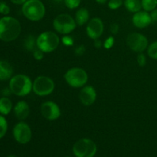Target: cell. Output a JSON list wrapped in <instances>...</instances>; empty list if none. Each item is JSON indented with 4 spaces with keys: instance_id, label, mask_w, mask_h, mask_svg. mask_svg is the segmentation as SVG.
Wrapping results in <instances>:
<instances>
[{
    "instance_id": "1",
    "label": "cell",
    "mask_w": 157,
    "mask_h": 157,
    "mask_svg": "<svg viewBox=\"0 0 157 157\" xmlns=\"http://www.w3.org/2000/svg\"><path fill=\"white\" fill-rule=\"evenodd\" d=\"M21 32V25L17 18L6 15L0 18V40L11 42L18 38Z\"/></svg>"
},
{
    "instance_id": "2",
    "label": "cell",
    "mask_w": 157,
    "mask_h": 157,
    "mask_svg": "<svg viewBox=\"0 0 157 157\" xmlns=\"http://www.w3.org/2000/svg\"><path fill=\"white\" fill-rule=\"evenodd\" d=\"M32 79L28 75L23 74L13 75L9 81V87L12 94L18 97H25L32 91Z\"/></svg>"
},
{
    "instance_id": "3",
    "label": "cell",
    "mask_w": 157,
    "mask_h": 157,
    "mask_svg": "<svg viewBox=\"0 0 157 157\" xmlns=\"http://www.w3.org/2000/svg\"><path fill=\"white\" fill-rule=\"evenodd\" d=\"M21 12L29 21H38L45 15L46 9L41 0H27L21 6Z\"/></svg>"
},
{
    "instance_id": "4",
    "label": "cell",
    "mask_w": 157,
    "mask_h": 157,
    "mask_svg": "<svg viewBox=\"0 0 157 157\" xmlns=\"http://www.w3.org/2000/svg\"><path fill=\"white\" fill-rule=\"evenodd\" d=\"M59 36L51 31H46L40 34L36 39L37 48L44 53H51L56 50L60 44Z\"/></svg>"
},
{
    "instance_id": "5",
    "label": "cell",
    "mask_w": 157,
    "mask_h": 157,
    "mask_svg": "<svg viewBox=\"0 0 157 157\" xmlns=\"http://www.w3.org/2000/svg\"><path fill=\"white\" fill-rule=\"evenodd\" d=\"M64 78L70 87L81 88L84 87L88 81V75L84 69L81 67H71L65 72Z\"/></svg>"
},
{
    "instance_id": "6",
    "label": "cell",
    "mask_w": 157,
    "mask_h": 157,
    "mask_svg": "<svg viewBox=\"0 0 157 157\" xmlns=\"http://www.w3.org/2000/svg\"><path fill=\"white\" fill-rule=\"evenodd\" d=\"M75 18L68 14H60L53 20V28L61 35H68L71 33L77 27Z\"/></svg>"
},
{
    "instance_id": "7",
    "label": "cell",
    "mask_w": 157,
    "mask_h": 157,
    "mask_svg": "<svg viewBox=\"0 0 157 157\" xmlns=\"http://www.w3.org/2000/svg\"><path fill=\"white\" fill-rule=\"evenodd\" d=\"M55 88V81L50 77L41 75L34 80L32 91L39 97H46L53 93Z\"/></svg>"
},
{
    "instance_id": "8",
    "label": "cell",
    "mask_w": 157,
    "mask_h": 157,
    "mask_svg": "<svg viewBox=\"0 0 157 157\" xmlns=\"http://www.w3.org/2000/svg\"><path fill=\"white\" fill-rule=\"evenodd\" d=\"M72 150L76 157H94L98 151V147L92 140L82 138L74 144Z\"/></svg>"
},
{
    "instance_id": "9",
    "label": "cell",
    "mask_w": 157,
    "mask_h": 157,
    "mask_svg": "<svg viewBox=\"0 0 157 157\" xmlns=\"http://www.w3.org/2000/svg\"><path fill=\"white\" fill-rule=\"evenodd\" d=\"M127 44L130 50L141 53L147 50L149 41L147 37L139 32H132L127 37Z\"/></svg>"
},
{
    "instance_id": "10",
    "label": "cell",
    "mask_w": 157,
    "mask_h": 157,
    "mask_svg": "<svg viewBox=\"0 0 157 157\" xmlns=\"http://www.w3.org/2000/svg\"><path fill=\"white\" fill-rule=\"evenodd\" d=\"M12 134L15 140L20 144H26L32 140V132L30 126L24 121H19L13 127Z\"/></svg>"
},
{
    "instance_id": "11",
    "label": "cell",
    "mask_w": 157,
    "mask_h": 157,
    "mask_svg": "<svg viewBox=\"0 0 157 157\" xmlns=\"http://www.w3.org/2000/svg\"><path fill=\"white\" fill-rule=\"evenodd\" d=\"M41 114L48 121H56L61 117V111L60 107L55 102L48 101L41 105Z\"/></svg>"
},
{
    "instance_id": "12",
    "label": "cell",
    "mask_w": 157,
    "mask_h": 157,
    "mask_svg": "<svg viewBox=\"0 0 157 157\" xmlns=\"http://www.w3.org/2000/svg\"><path fill=\"white\" fill-rule=\"evenodd\" d=\"M104 22L100 18L95 17L89 20L86 26L87 35L92 40L98 39L101 37L104 33Z\"/></svg>"
},
{
    "instance_id": "13",
    "label": "cell",
    "mask_w": 157,
    "mask_h": 157,
    "mask_svg": "<svg viewBox=\"0 0 157 157\" xmlns=\"http://www.w3.org/2000/svg\"><path fill=\"white\" fill-rule=\"evenodd\" d=\"M79 99L81 104L86 107L91 106L97 100V91L93 86L85 85L79 93Z\"/></svg>"
},
{
    "instance_id": "14",
    "label": "cell",
    "mask_w": 157,
    "mask_h": 157,
    "mask_svg": "<svg viewBox=\"0 0 157 157\" xmlns=\"http://www.w3.org/2000/svg\"><path fill=\"white\" fill-rule=\"evenodd\" d=\"M132 22L138 29H145L153 23L150 14L146 11H140L133 14Z\"/></svg>"
},
{
    "instance_id": "15",
    "label": "cell",
    "mask_w": 157,
    "mask_h": 157,
    "mask_svg": "<svg viewBox=\"0 0 157 157\" xmlns=\"http://www.w3.org/2000/svg\"><path fill=\"white\" fill-rule=\"evenodd\" d=\"M13 112L17 119L23 121L27 119L30 114V107L26 101H20L15 104L13 107Z\"/></svg>"
},
{
    "instance_id": "16",
    "label": "cell",
    "mask_w": 157,
    "mask_h": 157,
    "mask_svg": "<svg viewBox=\"0 0 157 157\" xmlns=\"http://www.w3.org/2000/svg\"><path fill=\"white\" fill-rule=\"evenodd\" d=\"M13 72V67L9 61L0 60V81H9Z\"/></svg>"
},
{
    "instance_id": "17",
    "label": "cell",
    "mask_w": 157,
    "mask_h": 157,
    "mask_svg": "<svg viewBox=\"0 0 157 157\" xmlns=\"http://www.w3.org/2000/svg\"><path fill=\"white\" fill-rule=\"evenodd\" d=\"M75 20L77 25L79 26H83L85 24H87L90 20L89 11L86 8H81V9H78L75 13Z\"/></svg>"
},
{
    "instance_id": "18",
    "label": "cell",
    "mask_w": 157,
    "mask_h": 157,
    "mask_svg": "<svg viewBox=\"0 0 157 157\" xmlns=\"http://www.w3.org/2000/svg\"><path fill=\"white\" fill-rule=\"evenodd\" d=\"M13 109V104L10 98L8 97H1L0 98V114L3 116H7L11 113Z\"/></svg>"
},
{
    "instance_id": "19",
    "label": "cell",
    "mask_w": 157,
    "mask_h": 157,
    "mask_svg": "<svg viewBox=\"0 0 157 157\" xmlns=\"http://www.w3.org/2000/svg\"><path fill=\"white\" fill-rule=\"evenodd\" d=\"M124 4L126 9L132 13L140 12L142 9L140 0H125L124 2Z\"/></svg>"
},
{
    "instance_id": "20",
    "label": "cell",
    "mask_w": 157,
    "mask_h": 157,
    "mask_svg": "<svg viewBox=\"0 0 157 157\" xmlns=\"http://www.w3.org/2000/svg\"><path fill=\"white\" fill-rule=\"evenodd\" d=\"M36 39L33 35H29L24 41V47L29 52H33L37 48Z\"/></svg>"
},
{
    "instance_id": "21",
    "label": "cell",
    "mask_w": 157,
    "mask_h": 157,
    "mask_svg": "<svg viewBox=\"0 0 157 157\" xmlns=\"http://www.w3.org/2000/svg\"><path fill=\"white\" fill-rule=\"evenodd\" d=\"M142 9L146 12H152L156 9L157 0H141Z\"/></svg>"
},
{
    "instance_id": "22",
    "label": "cell",
    "mask_w": 157,
    "mask_h": 157,
    "mask_svg": "<svg viewBox=\"0 0 157 157\" xmlns=\"http://www.w3.org/2000/svg\"><path fill=\"white\" fill-rule=\"evenodd\" d=\"M8 121L5 116L0 114V140L6 136L8 131Z\"/></svg>"
},
{
    "instance_id": "23",
    "label": "cell",
    "mask_w": 157,
    "mask_h": 157,
    "mask_svg": "<svg viewBox=\"0 0 157 157\" xmlns=\"http://www.w3.org/2000/svg\"><path fill=\"white\" fill-rule=\"evenodd\" d=\"M147 54L152 59L157 60V41L151 43L147 48Z\"/></svg>"
},
{
    "instance_id": "24",
    "label": "cell",
    "mask_w": 157,
    "mask_h": 157,
    "mask_svg": "<svg viewBox=\"0 0 157 157\" xmlns=\"http://www.w3.org/2000/svg\"><path fill=\"white\" fill-rule=\"evenodd\" d=\"M123 4H124L123 0H109L107 6H108L109 9H112V10H116V9L121 8Z\"/></svg>"
},
{
    "instance_id": "25",
    "label": "cell",
    "mask_w": 157,
    "mask_h": 157,
    "mask_svg": "<svg viewBox=\"0 0 157 157\" xmlns=\"http://www.w3.org/2000/svg\"><path fill=\"white\" fill-rule=\"evenodd\" d=\"M64 4L69 9H75L79 7L81 0H64Z\"/></svg>"
},
{
    "instance_id": "26",
    "label": "cell",
    "mask_w": 157,
    "mask_h": 157,
    "mask_svg": "<svg viewBox=\"0 0 157 157\" xmlns=\"http://www.w3.org/2000/svg\"><path fill=\"white\" fill-rule=\"evenodd\" d=\"M61 43L66 47H71L74 45V38L69 35H65L61 38Z\"/></svg>"
},
{
    "instance_id": "27",
    "label": "cell",
    "mask_w": 157,
    "mask_h": 157,
    "mask_svg": "<svg viewBox=\"0 0 157 157\" xmlns=\"http://www.w3.org/2000/svg\"><path fill=\"white\" fill-rule=\"evenodd\" d=\"M115 43V38L113 36H109L108 38H107L105 39L104 42V48L107 50H109V49L111 48L113 45H114Z\"/></svg>"
},
{
    "instance_id": "28",
    "label": "cell",
    "mask_w": 157,
    "mask_h": 157,
    "mask_svg": "<svg viewBox=\"0 0 157 157\" xmlns=\"http://www.w3.org/2000/svg\"><path fill=\"white\" fill-rule=\"evenodd\" d=\"M136 61L140 67H144L147 64V57L143 52L139 53L136 57Z\"/></svg>"
},
{
    "instance_id": "29",
    "label": "cell",
    "mask_w": 157,
    "mask_h": 157,
    "mask_svg": "<svg viewBox=\"0 0 157 157\" xmlns=\"http://www.w3.org/2000/svg\"><path fill=\"white\" fill-rule=\"evenodd\" d=\"M9 13H10V8H9V6L4 2H0V14L6 16V15H9Z\"/></svg>"
},
{
    "instance_id": "30",
    "label": "cell",
    "mask_w": 157,
    "mask_h": 157,
    "mask_svg": "<svg viewBox=\"0 0 157 157\" xmlns=\"http://www.w3.org/2000/svg\"><path fill=\"white\" fill-rule=\"evenodd\" d=\"M33 58L36 61H41L43 59V58H44V52L40 50V49L36 48L33 52Z\"/></svg>"
},
{
    "instance_id": "31",
    "label": "cell",
    "mask_w": 157,
    "mask_h": 157,
    "mask_svg": "<svg viewBox=\"0 0 157 157\" xmlns=\"http://www.w3.org/2000/svg\"><path fill=\"white\" fill-rule=\"evenodd\" d=\"M85 52H86V47L84 45V44H81V45L77 46L75 49V54L77 55V56H82Z\"/></svg>"
},
{
    "instance_id": "32",
    "label": "cell",
    "mask_w": 157,
    "mask_h": 157,
    "mask_svg": "<svg viewBox=\"0 0 157 157\" xmlns=\"http://www.w3.org/2000/svg\"><path fill=\"white\" fill-rule=\"evenodd\" d=\"M119 30H120V26L117 23L113 22L110 25V32H111V33L113 34V35H117V34H118Z\"/></svg>"
},
{
    "instance_id": "33",
    "label": "cell",
    "mask_w": 157,
    "mask_h": 157,
    "mask_svg": "<svg viewBox=\"0 0 157 157\" xmlns=\"http://www.w3.org/2000/svg\"><path fill=\"white\" fill-rule=\"evenodd\" d=\"M2 96L8 97L9 98L11 94H12V92L11 90V89L9 88V87H8L2 90Z\"/></svg>"
},
{
    "instance_id": "34",
    "label": "cell",
    "mask_w": 157,
    "mask_h": 157,
    "mask_svg": "<svg viewBox=\"0 0 157 157\" xmlns=\"http://www.w3.org/2000/svg\"><path fill=\"white\" fill-rule=\"evenodd\" d=\"M103 45H104V44L102 43V41H101V40H100V38L94 40V46L96 48H98V49L101 48Z\"/></svg>"
},
{
    "instance_id": "35",
    "label": "cell",
    "mask_w": 157,
    "mask_h": 157,
    "mask_svg": "<svg viewBox=\"0 0 157 157\" xmlns=\"http://www.w3.org/2000/svg\"><path fill=\"white\" fill-rule=\"evenodd\" d=\"M150 15H151L153 22H157V8L155 9L154 10L152 11L151 13H150Z\"/></svg>"
},
{
    "instance_id": "36",
    "label": "cell",
    "mask_w": 157,
    "mask_h": 157,
    "mask_svg": "<svg viewBox=\"0 0 157 157\" xmlns=\"http://www.w3.org/2000/svg\"><path fill=\"white\" fill-rule=\"evenodd\" d=\"M10 1L15 5H21L22 6L27 0H10Z\"/></svg>"
},
{
    "instance_id": "37",
    "label": "cell",
    "mask_w": 157,
    "mask_h": 157,
    "mask_svg": "<svg viewBox=\"0 0 157 157\" xmlns=\"http://www.w3.org/2000/svg\"><path fill=\"white\" fill-rule=\"evenodd\" d=\"M98 4H105L108 0H95Z\"/></svg>"
},
{
    "instance_id": "38",
    "label": "cell",
    "mask_w": 157,
    "mask_h": 157,
    "mask_svg": "<svg viewBox=\"0 0 157 157\" xmlns=\"http://www.w3.org/2000/svg\"><path fill=\"white\" fill-rule=\"evenodd\" d=\"M7 157H16L15 156V155H9V156H8Z\"/></svg>"
},
{
    "instance_id": "39",
    "label": "cell",
    "mask_w": 157,
    "mask_h": 157,
    "mask_svg": "<svg viewBox=\"0 0 157 157\" xmlns=\"http://www.w3.org/2000/svg\"><path fill=\"white\" fill-rule=\"evenodd\" d=\"M53 1H55V2H61V1H62V0H53Z\"/></svg>"
},
{
    "instance_id": "40",
    "label": "cell",
    "mask_w": 157,
    "mask_h": 157,
    "mask_svg": "<svg viewBox=\"0 0 157 157\" xmlns=\"http://www.w3.org/2000/svg\"><path fill=\"white\" fill-rule=\"evenodd\" d=\"M68 157H69V156H68Z\"/></svg>"
}]
</instances>
